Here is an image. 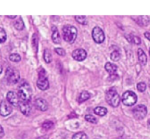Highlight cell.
I'll use <instances>...</instances> for the list:
<instances>
[{"mask_svg":"<svg viewBox=\"0 0 150 139\" xmlns=\"http://www.w3.org/2000/svg\"><path fill=\"white\" fill-rule=\"evenodd\" d=\"M63 38L66 42L73 44L77 37V29L71 25H66L62 28Z\"/></svg>","mask_w":150,"mask_h":139,"instance_id":"6da1fadb","label":"cell"},{"mask_svg":"<svg viewBox=\"0 0 150 139\" xmlns=\"http://www.w3.org/2000/svg\"><path fill=\"white\" fill-rule=\"evenodd\" d=\"M18 97L21 101L29 102L32 96V90L30 85L26 82L21 83L18 87Z\"/></svg>","mask_w":150,"mask_h":139,"instance_id":"7a4b0ae2","label":"cell"},{"mask_svg":"<svg viewBox=\"0 0 150 139\" xmlns=\"http://www.w3.org/2000/svg\"><path fill=\"white\" fill-rule=\"evenodd\" d=\"M105 99L108 105L114 108L119 106L120 103V97L114 88H111L108 89L105 95Z\"/></svg>","mask_w":150,"mask_h":139,"instance_id":"3957f363","label":"cell"},{"mask_svg":"<svg viewBox=\"0 0 150 139\" xmlns=\"http://www.w3.org/2000/svg\"><path fill=\"white\" fill-rule=\"evenodd\" d=\"M5 78L10 84H16L20 79V73L16 68L9 67L6 70Z\"/></svg>","mask_w":150,"mask_h":139,"instance_id":"277c9868","label":"cell"},{"mask_svg":"<svg viewBox=\"0 0 150 139\" xmlns=\"http://www.w3.org/2000/svg\"><path fill=\"white\" fill-rule=\"evenodd\" d=\"M137 95L132 91H127L122 95V100L124 105L127 106H133L137 102Z\"/></svg>","mask_w":150,"mask_h":139,"instance_id":"5b68a950","label":"cell"},{"mask_svg":"<svg viewBox=\"0 0 150 139\" xmlns=\"http://www.w3.org/2000/svg\"><path fill=\"white\" fill-rule=\"evenodd\" d=\"M133 114L136 119L142 120L144 119L147 114V108L144 105H139L133 108Z\"/></svg>","mask_w":150,"mask_h":139,"instance_id":"8992f818","label":"cell"},{"mask_svg":"<svg viewBox=\"0 0 150 139\" xmlns=\"http://www.w3.org/2000/svg\"><path fill=\"white\" fill-rule=\"evenodd\" d=\"M42 72L39 73V78H38V81H37V86L39 88L40 90L45 91L48 89L49 87V83L47 79V78L45 76V71L42 69Z\"/></svg>","mask_w":150,"mask_h":139,"instance_id":"52a82bcc","label":"cell"},{"mask_svg":"<svg viewBox=\"0 0 150 139\" xmlns=\"http://www.w3.org/2000/svg\"><path fill=\"white\" fill-rule=\"evenodd\" d=\"M92 35L93 40L97 43H102L105 40V34H104L103 29L99 26H95L92 29Z\"/></svg>","mask_w":150,"mask_h":139,"instance_id":"ba28073f","label":"cell"},{"mask_svg":"<svg viewBox=\"0 0 150 139\" xmlns=\"http://www.w3.org/2000/svg\"><path fill=\"white\" fill-rule=\"evenodd\" d=\"M13 111V108L7 101L2 100L0 103V115L2 116H7L10 115Z\"/></svg>","mask_w":150,"mask_h":139,"instance_id":"9c48e42d","label":"cell"},{"mask_svg":"<svg viewBox=\"0 0 150 139\" xmlns=\"http://www.w3.org/2000/svg\"><path fill=\"white\" fill-rule=\"evenodd\" d=\"M72 56H73V58L75 60L79 61H83V60L86 58L87 54H86V51H85L84 49L78 48V49H76L75 51H73Z\"/></svg>","mask_w":150,"mask_h":139,"instance_id":"30bf717a","label":"cell"},{"mask_svg":"<svg viewBox=\"0 0 150 139\" xmlns=\"http://www.w3.org/2000/svg\"><path fill=\"white\" fill-rule=\"evenodd\" d=\"M7 99L9 103L13 105V106H18L19 105V102H20V99H19L18 95L16 92H12V91L7 92Z\"/></svg>","mask_w":150,"mask_h":139,"instance_id":"8fae6325","label":"cell"},{"mask_svg":"<svg viewBox=\"0 0 150 139\" xmlns=\"http://www.w3.org/2000/svg\"><path fill=\"white\" fill-rule=\"evenodd\" d=\"M133 19L139 25L142 26H147L149 24V16H131Z\"/></svg>","mask_w":150,"mask_h":139,"instance_id":"7c38bea8","label":"cell"},{"mask_svg":"<svg viewBox=\"0 0 150 139\" xmlns=\"http://www.w3.org/2000/svg\"><path fill=\"white\" fill-rule=\"evenodd\" d=\"M19 108H20L22 114L25 116H29L31 112V105L29 104V102H25V101H21L19 102Z\"/></svg>","mask_w":150,"mask_h":139,"instance_id":"4fadbf2b","label":"cell"},{"mask_svg":"<svg viewBox=\"0 0 150 139\" xmlns=\"http://www.w3.org/2000/svg\"><path fill=\"white\" fill-rule=\"evenodd\" d=\"M35 107L41 111H45L48 110V102H47V101L45 99H42V98H38V99H37L35 100Z\"/></svg>","mask_w":150,"mask_h":139,"instance_id":"5bb4252c","label":"cell"},{"mask_svg":"<svg viewBox=\"0 0 150 139\" xmlns=\"http://www.w3.org/2000/svg\"><path fill=\"white\" fill-rule=\"evenodd\" d=\"M52 36H51V38H52L53 42H54L55 44H60L61 42V37H60L59 33L58 32V29H57L56 26H53L52 27Z\"/></svg>","mask_w":150,"mask_h":139,"instance_id":"9a60e30c","label":"cell"},{"mask_svg":"<svg viewBox=\"0 0 150 139\" xmlns=\"http://www.w3.org/2000/svg\"><path fill=\"white\" fill-rule=\"evenodd\" d=\"M138 56H139V60L142 65H146L147 63V56L144 51L142 48H139L138 50Z\"/></svg>","mask_w":150,"mask_h":139,"instance_id":"2e32d148","label":"cell"},{"mask_svg":"<svg viewBox=\"0 0 150 139\" xmlns=\"http://www.w3.org/2000/svg\"><path fill=\"white\" fill-rule=\"evenodd\" d=\"M105 69L108 73H110L111 75H114L117 70V66L113 63L107 62L105 65Z\"/></svg>","mask_w":150,"mask_h":139,"instance_id":"e0dca14e","label":"cell"},{"mask_svg":"<svg viewBox=\"0 0 150 139\" xmlns=\"http://www.w3.org/2000/svg\"><path fill=\"white\" fill-rule=\"evenodd\" d=\"M94 112H95V114L98 116H103L105 114H107L108 111H107L106 108L105 107L102 106H98L94 109Z\"/></svg>","mask_w":150,"mask_h":139,"instance_id":"ac0fdd59","label":"cell"},{"mask_svg":"<svg viewBox=\"0 0 150 139\" xmlns=\"http://www.w3.org/2000/svg\"><path fill=\"white\" fill-rule=\"evenodd\" d=\"M89 98H90V94L88 92H86V91H83V92H82L80 94V95H79V102H84V101L89 99Z\"/></svg>","mask_w":150,"mask_h":139,"instance_id":"d6986e66","label":"cell"},{"mask_svg":"<svg viewBox=\"0 0 150 139\" xmlns=\"http://www.w3.org/2000/svg\"><path fill=\"white\" fill-rule=\"evenodd\" d=\"M44 60L46 63H51L52 61V54H51V52L50 51L49 49H45L44 51Z\"/></svg>","mask_w":150,"mask_h":139,"instance_id":"ffe728a7","label":"cell"},{"mask_svg":"<svg viewBox=\"0 0 150 139\" xmlns=\"http://www.w3.org/2000/svg\"><path fill=\"white\" fill-rule=\"evenodd\" d=\"M14 26L16 29L18 30H22L24 28V23H23V20H22L21 17L19 18L18 20H16L14 23Z\"/></svg>","mask_w":150,"mask_h":139,"instance_id":"44dd1931","label":"cell"},{"mask_svg":"<svg viewBox=\"0 0 150 139\" xmlns=\"http://www.w3.org/2000/svg\"><path fill=\"white\" fill-rule=\"evenodd\" d=\"M76 21L79 23L80 24L82 25H86L87 24V20H86V17L84 16H75Z\"/></svg>","mask_w":150,"mask_h":139,"instance_id":"7402d4cb","label":"cell"},{"mask_svg":"<svg viewBox=\"0 0 150 139\" xmlns=\"http://www.w3.org/2000/svg\"><path fill=\"white\" fill-rule=\"evenodd\" d=\"M73 139H88V136L83 132H79L73 135Z\"/></svg>","mask_w":150,"mask_h":139,"instance_id":"603a6c76","label":"cell"},{"mask_svg":"<svg viewBox=\"0 0 150 139\" xmlns=\"http://www.w3.org/2000/svg\"><path fill=\"white\" fill-rule=\"evenodd\" d=\"M120 58H121V56H120V54L119 51H114L111 54V59L113 61H117L120 59Z\"/></svg>","mask_w":150,"mask_h":139,"instance_id":"cb8c5ba5","label":"cell"},{"mask_svg":"<svg viewBox=\"0 0 150 139\" xmlns=\"http://www.w3.org/2000/svg\"><path fill=\"white\" fill-rule=\"evenodd\" d=\"M85 119L87 121H89V122L92 123V124L98 123V119H97L96 117H95L92 115H90V114H87V115L85 116Z\"/></svg>","mask_w":150,"mask_h":139,"instance_id":"d4e9b609","label":"cell"},{"mask_svg":"<svg viewBox=\"0 0 150 139\" xmlns=\"http://www.w3.org/2000/svg\"><path fill=\"white\" fill-rule=\"evenodd\" d=\"M7 40V34H6V32L4 31V29L0 27V42L2 43V42H4Z\"/></svg>","mask_w":150,"mask_h":139,"instance_id":"484cf974","label":"cell"},{"mask_svg":"<svg viewBox=\"0 0 150 139\" xmlns=\"http://www.w3.org/2000/svg\"><path fill=\"white\" fill-rule=\"evenodd\" d=\"M9 59H10V61H13V62H18V61H21V56L18 54H10Z\"/></svg>","mask_w":150,"mask_h":139,"instance_id":"4316f807","label":"cell"},{"mask_svg":"<svg viewBox=\"0 0 150 139\" xmlns=\"http://www.w3.org/2000/svg\"><path fill=\"white\" fill-rule=\"evenodd\" d=\"M137 89L140 92H145L146 89V84L144 82H139L137 84Z\"/></svg>","mask_w":150,"mask_h":139,"instance_id":"83f0119b","label":"cell"},{"mask_svg":"<svg viewBox=\"0 0 150 139\" xmlns=\"http://www.w3.org/2000/svg\"><path fill=\"white\" fill-rule=\"evenodd\" d=\"M53 125H54V123L50 121H47L42 124V128L45 129V130H48V129H51L53 127Z\"/></svg>","mask_w":150,"mask_h":139,"instance_id":"f1b7e54d","label":"cell"},{"mask_svg":"<svg viewBox=\"0 0 150 139\" xmlns=\"http://www.w3.org/2000/svg\"><path fill=\"white\" fill-rule=\"evenodd\" d=\"M132 40H133V43L136 44V45H140L142 43V40L141 38L138 36H135V35H132Z\"/></svg>","mask_w":150,"mask_h":139,"instance_id":"f546056e","label":"cell"},{"mask_svg":"<svg viewBox=\"0 0 150 139\" xmlns=\"http://www.w3.org/2000/svg\"><path fill=\"white\" fill-rule=\"evenodd\" d=\"M55 52L59 56H65L66 52L63 48H55Z\"/></svg>","mask_w":150,"mask_h":139,"instance_id":"4dcf8cb0","label":"cell"},{"mask_svg":"<svg viewBox=\"0 0 150 139\" xmlns=\"http://www.w3.org/2000/svg\"><path fill=\"white\" fill-rule=\"evenodd\" d=\"M4 135V130H3V127L0 125V139L2 138Z\"/></svg>","mask_w":150,"mask_h":139,"instance_id":"1f68e13d","label":"cell"},{"mask_svg":"<svg viewBox=\"0 0 150 139\" xmlns=\"http://www.w3.org/2000/svg\"><path fill=\"white\" fill-rule=\"evenodd\" d=\"M144 36H145V37L146 38V39H148L150 41V32H145Z\"/></svg>","mask_w":150,"mask_h":139,"instance_id":"d6a6232c","label":"cell"},{"mask_svg":"<svg viewBox=\"0 0 150 139\" xmlns=\"http://www.w3.org/2000/svg\"><path fill=\"white\" fill-rule=\"evenodd\" d=\"M7 18H16V16H7Z\"/></svg>","mask_w":150,"mask_h":139,"instance_id":"836d02e7","label":"cell"},{"mask_svg":"<svg viewBox=\"0 0 150 139\" xmlns=\"http://www.w3.org/2000/svg\"><path fill=\"white\" fill-rule=\"evenodd\" d=\"M147 125H148V127L150 129V119L148 120V121H147Z\"/></svg>","mask_w":150,"mask_h":139,"instance_id":"e575fe53","label":"cell"},{"mask_svg":"<svg viewBox=\"0 0 150 139\" xmlns=\"http://www.w3.org/2000/svg\"><path fill=\"white\" fill-rule=\"evenodd\" d=\"M1 72H2V67H1V65L0 64V74L1 73Z\"/></svg>","mask_w":150,"mask_h":139,"instance_id":"d590c367","label":"cell"},{"mask_svg":"<svg viewBox=\"0 0 150 139\" xmlns=\"http://www.w3.org/2000/svg\"><path fill=\"white\" fill-rule=\"evenodd\" d=\"M149 55H150V48H149Z\"/></svg>","mask_w":150,"mask_h":139,"instance_id":"8d00e7d4","label":"cell"}]
</instances>
